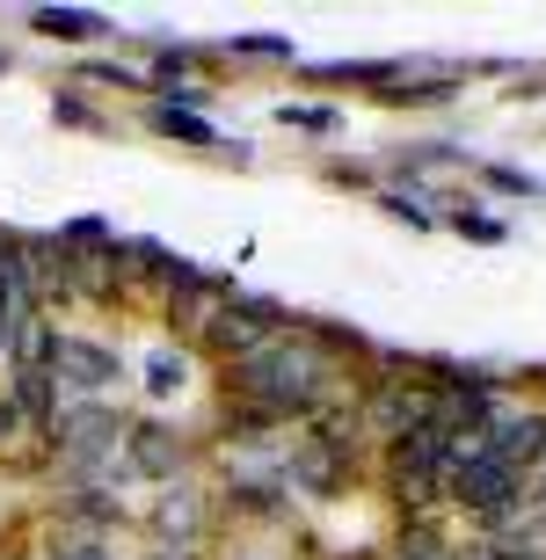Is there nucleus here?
I'll return each mask as SVG.
<instances>
[{
	"label": "nucleus",
	"mask_w": 546,
	"mask_h": 560,
	"mask_svg": "<svg viewBox=\"0 0 546 560\" xmlns=\"http://www.w3.org/2000/svg\"><path fill=\"white\" fill-rule=\"evenodd\" d=\"M44 30H51V37H95L103 22H88V15H44Z\"/></svg>",
	"instance_id": "1"
}]
</instances>
